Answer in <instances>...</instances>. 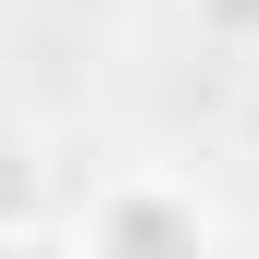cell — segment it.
<instances>
[{"label": "cell", "instance_id": "obj_5", "mask_svg": "<svg viewBox=\"0 0 259 259\" xmlns=\"http://www.w3.org/2000/svg\"><path fill=\"white\" fill-rule=\"evenodd\" d=\"M0 259H37V247H25V235H0Z\"/></svg>", "mask_w": 259, "mask_h": 259}, {"label": "cell", "instance_id": "obj_4", "mask_svg": "<svg viewBox=\"0 0 259 259\" xmlns=\"http://www.w3.org/2000/svg\"><path fill=\"white\" fill-rule=\"evenodd\" d=\"M235 148H247V160H259V74H247V87H235Z\"/></svg>", "mask_w": 259, "mask_h": 259}, {"label": "cell", "instance_id": "obj_1", "mask_svg": "<svg viewBox=\"0 0 259 259\" xmlns=\"http://www.w3.org/2000/svg\"><path fill=\"white\" fill-rule=\"evenodd\" d=\"M74 247L87 259H222V222H210L198 185H173V173H111L99 198H87Z\"/></svg>", "mask_w": 259, "mask_h": 259}, {"label": "cell", "instance_id": "obj_3", "mask_svg": "<svg viewBox=\"0 0 259 259\" xmlns=\"http://www.w3.org/2000/svg\"><path fill=\"white\" fill-rule=\"evenodd\" d=\"M198 37L235 50V62H259V0H198Z\"/></svg>", "mask_w": 259, "mask_h": 259}, {"label": "cell", "instance_id": "obj_2", "mask_svg": "<svg viewBox=\"0 0 259 259\" xmlns=\"http://www.w3.org/2000/svg\"><path fill=\"white\" fill-rule=\"evenodd\" d=\"M37 222H50V148L25 136V123H0V235L37 247Z\"/></svg>", "mask_w": 259, "mask_h": 259}]
</instances>
